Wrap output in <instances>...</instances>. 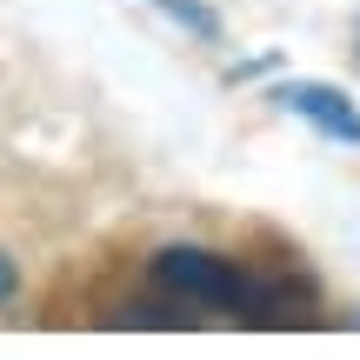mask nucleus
<instances>
[{
    "mask_svg": "<svg viewBox=\"0 0 360 360\" xmlns=\"http://www.w3.org/2000/svg\"><path fill=\"white\" fill-rule=\"evenodd\" d=\"M154 287L187 307H220V314H254V321H287V294L240 267V260L200 254V247H167L154 254Z\"/></svg>",
    "mask_w": 360,
    "mask_h": 360,
    "instance_id": "nucleus-1",
    "label": "nucleus"
},
{
    "mask_svg": "<svg viewBox=\"0 0 360 360\" xmlns=\"http://www.w3.org/2000/svg\"><path fill=\"white\" fill-rule=\"evenodd\" d=\"M281 107H287V114H307L327 141H360V114L340 101L334 87H321V80H294V87H281Z\"/></svg>",
    "mask_w": 360,
    "mask_h": 360,
    "instance_id": "nucleus-2",
    "label": "nucleus"
},
{
    "mask_svg": "<svg viewBox=\"0 0 360 360\" xmlns=\"http://www.w3.org/2000/svg\"><path fill=\"white\" fill-rule=\"evenodd\" d=\"M7 300H13V260L0 254V307H7Z\"/></svg>",
    "mask_w": 360,
    "mask_h": 360,
    "instance_id": "nucleus-3",
    "label": "nucleus"
}]
</instances>
